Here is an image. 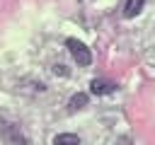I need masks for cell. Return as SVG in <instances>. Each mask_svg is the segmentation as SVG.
Wrapping results in <instances>:
<instances>
[{
	"label": "cell",
	"mask_w": 155,
	"mask_h": 145,
	"mask_svg": "<svg viewBox=\"0 0 155 145\" xmlns=\"http://www.w3.org/2000/svg\"><path fill=\"white\" fill-rule=\"evenodd\" d=\"M65 46L70 48V53H73V58L78 60V65H90V63H92V53H90V48H87L85 44H80L78 39H68Z\"/></svg>",
	"instance_id": "1"
},
{
	"label": "cell",
	"mask_w": 155,
	"mask_h": 145,
	"mask_svg": "<svg viewBox=\"0 0 155 145\" xmlns=\"http://www.w3.org/2000/svg\"><path fill=\"white\" fill-rule=\"evenodd\" d=\"M0 133L7 138V143H10V145H29V140L22 135L19 126H15V123H5L2 118H0Z\"/></svg>",
	"instance_id": "2"
},
{
	"label": "cell",
	"mask_w": 155,
	"mask_h": 145,
	"mask_svg": "<svg viewBox=\"0 0 155 145\" xmlns=\"http://www.w3.org/2000/svg\"><path fill=\"white\" fill-rule=\"evenodd\" d=\"M90 89H92V94H111L116 89V85L109 82V80H92L90 82Z\"/></svg>",
	"instance_id": "3"
},
{
	"label": "cell",
	"mask_w": 155,
	"mask_h": 145,
	"mask_svg": "<svg viewBox=\"0 0 155 145\" xmlns=\"http://www.w3.org/2000/svg\"><path fill=\"white\" fill-rule=\"evenodd\" d=\"M143 5H145V0H126V5H124V17H136L140 10H143Z\"/></svg>",
	"instance_id": "4"
},
{
	"label": "cell",
	"mask_w": 155,
	"mask_h": 145,
	"mask_svg": "<svg viewBox=\"0 0 155 145\" xmlns=\"http://www.w3.org/2000/svg\"><path fill=\"white\" fill-rule=\"evenodd\" d=\"M53 145H80V138L75 133H61L53 138Z\"/></svg>",
	"instance_id": "5"
},
{
	"label": "cell",
	"mask_w": 155,
	"mask_h": 145,
	"mask_svg": "<svg viewBox=\"0 0 155 145\" xmlns=\"http://www.w3.org/2000/svg\"><path fill=\"white\" fill-rule=\"evenodd\" d=\"M87 104V94H82V92H78V94H73L70 97V109L75 111V109H82Z\"/></svg>",
	"instance_id": "6"
},
{
	"label": "cell",
	"mask_w": 155,
	"mask_h": 145,
	"mask_svg": "<svg viewBox=\"0 0 155 145\" xmlns=\"http://www.w3.org/2000/svg\"><path fill=\"white\" fill-rule=\"evenodd\" d=\"M53 70H56V75H58V72H61V75H68V70H65V65H56Z\"/></svg>",
	"instance_id": "7"
}]
</instances>
